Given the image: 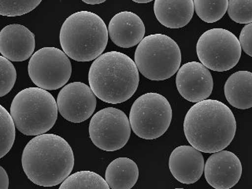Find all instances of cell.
I'll return each instance as SVG.
<instances>
[{
	"label": "cell",
	"instance_id": "obj_1",
	"mask_svg": "<svg viewBox=\"0 0 252 189\" xmlns=\"http://www.w3.org/2000/svg\"><path fill=\"white\" fill-rule=\"evenodd\" d=\"M236 122L226 105L215 99L195 102L184 122V132L189 144L204 153L226 148L234 139Z\"/></svg>",
	"mask_w": 252,
	"mask_h": 189
},
{
	"label": "cell",
	"instance_id": "obj_2",
	"mask_svg": "<svg viewBox=\"0 0 252 189\" xmlns=\"http://www.w3.org/2000/svg\"><path fill=\"white\" fill-rule=\"evenodd\" d=\"M22 167L35 185L53 187L62 184L74 166L73 150L55 134L43 133L32 139L24 149Z\"/></svg>",
	"mask_w": 252,
	"mask_h": 189
},
{
	"label": "cell",
	"instance_id": "obj_3",
	"mask_svg": "<svg viewBox=\"0 0 252 189\" xmlns=\"http://www.w3.org/2000/svg\"><path fill=\"white\" fill-rule=\"evenodd\" d=\"M90 88L100 100L118 104L129 99L137 90L140 76L128 55L109 51L94 59L89 73Z\"/></svg>",
	"mask_w": 252,
	"mask_h": 189
},
{
	"label": "cell",
	"instance_id": "obj_4",
	"mask_svg": "<svg viewBox=\"0 0 252 189\" xmlns=\"http://www.w3.org/2000/svg\"><path fill=\"white\" fill-rule=\"evenodd\" d=\"M60 44L74 61L90 62L102 55L108 43L103 20L89 11H79L65 20L60 30Z\"/></svg>",
	"mask_w": 252,
	"mask_h": 189
},
{
	"label": "cell",
	"instance_id": "obj_5",
	"mask_svg": "<svg viewBox=\"0 0 252 189\" xmlns=\"http://www.w3.org/2000/svg\"><path fill=\"white\" fill-rule=\"evenodd\" d=\"M10 115L19 132L26 136H38L55 126L57 102L45 89L29 88L16 94L10 106Z\"/></svg>",
	"mask_w": 252,
	"mask_h": 189
},
{
	"label": "cell",
	"instance_id": "obj_6",
	"mask_svg": "<svg viewBox=\"0 0 252 189\" xmlns=\"http://www.w3.org/2000/svg\"><path fill=\"white\" fill-rule=\"evenodd\" d=\"M134 63L146 78L151 81H164L173 77L179 69L181 50L178 44L168 35H148L138 44Z\"/></svg>",
	"mask_w": 252,
	"mask_h": 189
},
{
	"label": "cell",
	"instance_id": "obj_7",
	"mask_svg": "<svg viewBox=\"0 0 252 189\" xmlns=\"http://www.w3.org/2000/svg\"><path fill=\"white\" fill-rule=\"evenodd\" d=\"M172 108L166 98L158 93H146L133 102L129 114L130 126L136 136L156 140L169 128Z\"/></svg>",
	"mask_w": 252,
	"mask_h": 189
},
{
	"label": "cell",
	"instance_id": "obj_8",
	"mask_svg": "<svg viewBox=\"0 0 252 189\" xmlns=\"http://www.w3.org/2000/svg\"><path fill=\"white\" fill-rule=\"evenodd\" d=\"M199 61L207 69L217 72L230 70L237 65L242 50L238 38L224 29L205 32L197 42Z\"/></svg>",
	"mask_w": 252,
	"mask_h": 189
},
{
	"label": "cell",
	"instance_id": "obj_9",
	"mask_svg": "<svg viewBox=\"0 0 252 189\" xmlns=\"http://www.w3.org/2000/svg\"><path fill=\"white\" fill-rule=\"evenodd\" d=\"M28 71L36 86L57 90L69 81L72 65L64 51L56 47H43L32 55Z\"/></svg>",
	"mask_w": 252,
	"mask_h": 189
},
{
	"label": "cell",
	"instance_id": "obj_10",
	"mask_svg": "<svg viewBox=\"0 0 252 189\" xmlns=\"http://www.w3.org/2000/svg\"><path fill=\"white\" fill-rule=\"evenodd\" d=\"M131 126L122 110L106 107L93 115L89 124V136L97 148L106 152L122 149L129 140Z\"/></svg>",
	"mask_w": 252,
	"mask_h": 189
},
{
	"label": "cell",
	"instance_id": "obj_11",
	"mask_svg": "<svg viewBox=\"0 0 252 189\" xmlns=\"http://www.w3.org/2000/svg\"><path fill=\"white\" fill-rule=\"evenodd\" d=\"M58 110L65 120L81 123L88 120L96 108V96L89 85L73 82L63 87L58 95Z\"/></svg>",
	"mask_w": 252,
	"mask_h": 189
},
{
	"label": "cell",
	"instance_id": "obj_12",
	"mask_svg": "<svg viewBox=\"0 0 252 189\" xmlns=\"http://www.w3.org/2000/svg\"><path fill=\"white\" fill-rule=\"evenodd\" d=\"M176 85L181 96L191 102L207 99L212 93V75L201 63L190 62L180 67Z\"/></svg>",
	"mask_w": 252,
	"mask_h": 189
},
{
	"label": "cell",
	"instance_id": "obj_13",
	"mask_svg": "<svg viewBox=\"0 0 252 189\" xmlns=\"http://www.w3.org/2000/svg\"><path fill=\"white\" fill-rule=\"evenodd\" d=\"M205 178L216 189H229L238 183L242 175L240 158L231 152H215L204 164Z\"/></svg>",
	"mask_w": 252,
	"mask_h": 189
},
{
	"label": "cell",
	"instance_id": "obj_14",
	"mask_svg": "<svg viewBox=\"0 0 252 189\" xmlns=\"http://www.w3.org/2000/svg\"><path fill=\"white\" fill-rule=\"evenodd\" d=\"M35 35L26 26L14 24L0 31V53L11 62H23L35 50Z\"/></svg>",
	"mask_w": 252,
	"mask_h": 189
},
{
	"label": "cell",
	"instance_id": "obj_15",
	"mask_svg": "<svg viewBox=\"0 0 252 189\" xmlns=\"http://www.w3.org/2000/svg\"><path fill=\"white\" fill-rule=\"evenodd\" d=\"M204 164L203 155L192 146L177 147L169 156V170L177 181L185 185L195 183L200 179Z\"/></svg>",
	"mask_w": 252,
	"mask_h": 189
},
{
	"label": "cell",
	"instance_id": "obj_16",
	"mask_svg": "<svg viewBox=\"0 0 252 189\" xmlns=\"http://www.w3.org/2000/svg\"><path fill=\"white\" fill-rule=\"evenodd\" d=\"M145 26L137 14L132 12L118 13L110 20L108 35L113 43L122 48L138 45L145 35Z\"/></svg>",
	"mask_w": 252,
	"mask_h": 189
},
{
	"label": "cell",
	"instance_id": "obj_17",
	"mask_svg": "<svg viewBox=\"0 0 252 189\" xmlns=\"http://www.w3.org/2000/svg\"><path fill=\"white\" fill-rule=\"evenodd\" d=\"M154 12L162 26L169 29L185 27L194 14L193 0H155Z\"/></svg>",
	"mask_w": 252,
	"mask_h": 189
},
{
	"label": "cell",
	"instance_id": "obj_18",
	"mask_svg": "<svg viewBox=\"0 0 252 189\" xmlns=\"http://www.w3.org/2000/svg\"><path fill=\"white\" fill-rule=\"evenodd\" d=\"M224 95L231 106L246 110L252 107V73L238 71L228 77L224 84Z\"/></svg>",
	"mask_w": 252,
	"mask_h": 189
},
{
	"label": "cell",
	"instance_id": "obj_19",
	"mask_svg": "<svg viewBox=\"0 0 252 189\" xmlns=\"http://www.w3.org/2000/svg\"><path fill=\"white\" fill-rule=\"evenodd\" d=\"M139 169L135 161L128 158H118L109 164L105 181L112 189H130L137 182Z\"/></svg>",
	"mask_w": 252,
	"mask_h": 189
},
{
	"label": "cell",
	"instance_id": "obj_20",
	"mask_svg": "<svg viewBox=\"0 0 252 189\" xmlns=\"http://www.w3.org/2000/svg\"><path fill=\"white\" fill-rule=\"evenodd\" d=\"M60 189H109V185L100 175L94 172L84 170L69 174L59 187Z\"/></svg>",
	"mask_w": 252,
	"mask_h": 189
},
{
	"label": "cell",
	"instance_id": "obj_21",
	"mask_svg": "<svg viewBox=\"0 0 252 189\" xmlns=\"http://www.w3.org/2000/svg\"><path fill=\"white\" fill-rule=\"evenodd\" d=\"M228 0H193L194 10L200 19L207 23H215L227 12Z\"/></svg>",
	"mask_w": 252,
	"mask_h": 189
},
{
	"label": "cell",
	"instance_id": "obj_22",
	"mask_svg": "<svg viewBox=\"0 0 252 189\" xmlns=\"http://www.w3.org/2000/svg\"><path fill=\"white\" fill-rule=\"evenodd\" d=\"M15 125L11 115L0 105V158L6 156L14 145Z\"/></svg>",
	"mask_w": 252,
	"mask_h": 189
},
{
	"label": "cell",
	"instance_id": "obj_23",
	"mask_svg": "<svg viewBox=\"0 0 252 189\" xmlns=\"http://www.w3.org/2000/svg\"><path fill=\"white\" fill-rule=\"evenodd\" d=\"M42 0H0V15L17 17L30 13Z\"/></svg>",
	"mask_w": 252,
	"mask_h": 189
},
{
	"label": "cell",
	"instance_id": "obj_24",
	"mask_svg": "<svg viewBox=\"0 0 252 189\" xmlns=\"http://www.w3.org/2000/svg\"><path fill=\"white\" fill-rule=\"evenodd\" d=\"M227 10L229 18L236 23L252 22V0H228Z\"/></svg>",
	"mask_w": 252,
	"mask_h": 189
},
{
	"label": "cell",
	"instance_id": "obj_25",
	"mask_svg": "<svg viewBox=\"0 0 252 189\" xmlns=\"http://www.w3.org/2000/svg\"><path fill=\"white\" fill-rule=\"evenodd\" d=\"M16 79L15 67L10 60L0 55V97L10 93L14 88Z\"/></svg>",
	"mask_w": 252,
	"mask_h": 189
},
{
	"label": "cell",
	"instance_id": "obj_26",
	"mask_svg": "<svg viewBox=\"0 0 252 189\" xmlns=\"http://www.w3.org/2000/svg\"><path fill=\"white\" fill-rule=\"evenodd\" d=\"M252 22L246 24L243 28L242 31L240 34V42L241 49L249 56H252Z\"/></svg>",
	"mask_w": 252,
	"mask_h": 189
},
{
	"label": "cell",
	"instance_id": "obj_27",
	"mask_svg": "<svg viewBox=\"0 0 252 189\" xmlns=\"http://www.w3.org/2000/svg\"><path fill=\"white\" fill-rule=\"evenodd\" d=\"M9 188V177L6 170L0 165V189H7Z\"/></svg>",
	"mask_w": 252,
	"mask_h": 189
},
{
	"label": "cell",
	"instance_id": "obj_28",
	"mask_svg": "<svg viewBox=\"0 0 252 189\" xmlns=\"http://www.w3.org/2000/svg\"><path fill=\"white\" fill-rule=\"evenodd\" d=\"M83 2L90 5H96V4H101L102 2H106V0H82Z\"/></svg>",
	"mask_w": 252,
	"mask_h": 189
},
{
	"label": "cell",
	"instance_id": "obj_29",
	"mask_svg": "<svg viewBox=\"0 0 252 189\" xmlns=\"http://www.w3.org/2000/svg\"><path fill=\"white\" fill-rule=\"evenodd\" d=\"M132 1L137 3H148V2H152L153 0H132Z\"/></svg>",
	"mask_w": 252,
	"mask_h": 189
}]
</instances>
